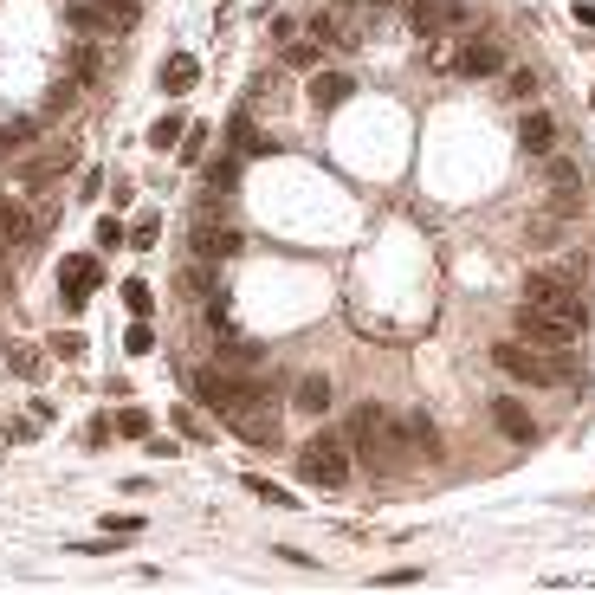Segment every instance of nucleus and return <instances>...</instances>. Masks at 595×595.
Here are the masks:
<instances>
[{"label": "nucleus", "mask_w": 595, "mask_h": 595, "mask_svg": "<svg viewBox=\"0 0 595 595\" xmlns=\"http://www.w3.org/2000/svg\"><path fill=\"white\" fill-rule=\"evenodd\" d=\"M343 447L356 453V460L369 466V473H401L408 460H421V453L408 447V434H401V414L395 408H356L350 427H343Z\"/></svg>", "instance_id": "1"}, {"label": "nucleus", "mask_w": 595, "mask_h": 595, "mask_svg": "<svg viewBox=\"0 0 595 595\" xmlns=\"http://www.w3.org/2000/svg\"><path fill=\"white\" fill-rule=\"evenodd\" d=\"M544 324L570 330V337H583L589 330V298H583V266H557V272H531V285H524V298Z\"/></svg>", "instance_id": "2"}, {"label": "nucleus", "mask_w": 595, "mask_h": 595, "mask_svg": "<svg viewBox=\"0 0 595 595\" xmlns=\"http://www.w3.org/2000/svg\"><path fill=\"white\" fill-rule=\"evenodd\" d=\"M492 363L505 369L511 382H531V389H570V382L583 376L570 350H550V343H524V337L498 343V350H492Z\"/></svg>", "instance_id": "3"}, {"label": "nucleus", "mask_w": 595, "mask_h": 595, "mask_svg": "<svg viewBox=\"0 0 595 595\" xmlns=\"http://www.w3.org/2000/svg\"><path fill=\"white\" fill-rule=\"evenodd\" d=\"M259 395H272L266 382H253V376H233V369H195V401L207 414H240L246 401H259Z\"/></svg>", "instance_id": "4"}, {"label": "nucleus", "mask_w": 595, "mask_h": 595, "mask_svg": "<svg viewBox=\"0 0 595 595\" xmlns=\"http://www.w3.org/2000/svg\"><path fill=\"white\" fill-rule=\"evenodd\" d=\"M136 13H143V0H65V26L85 39L123 33V26H136Z\"/></svg>", "instance_id": "5"}, {"label": "nucleus", "mask_w": 595, "mask_h": 595, "mask_svg": "<svg viewBox=\"0 0 595 595\" xmlns=\"http://www.w3.org/2000/svg\"><path fill=\"white\" fill-rule=\"evenodd\" d=\"M298 473L311 479V486H343L350 479V447H343V434H317L298 447Z\"/></svg>", "instance_id": "6"}, {"label": "nucleus", "mask_w": 595, "mask_h": 595, "mask_svg": "<svg viewBox=\"0 0 595 595\" xmlns=\"http://www.w3.org/2000/svg\"><path fill=\"white\" fill-rule=\"evenodd\" d=\"M78 169V143H65V136H52L46 149H26L20 156V182L26 188H46V182H59V175H72Z\"/></svg>", "instance_id": "7"}, {"label": "nucleus", "mask_w": 595, "mask_h": 595, "mask_svg": "<svg viewBox=\"0 0 595 595\" xmlns=\"http://www.w3.org/2000/svg\"><path fill=\"white\" fill-rule=\"evenodd\" d=\"M188 246H195V259H214V266H220V259L240 253V227H227V220L214 214V201H207L201 214H195V233H188Z\"/></svg>", "instance_id": "8"}, {"label": "nucleus", "mask_w": 595, "mask_h": 595, "mask_svg": "<svg viewBox=\"0 0 595 595\" xmlns=\"http://www.w3.org/2000/svg\"><path fill=\"white\" fill-rule=\"evenodd\" d=\"M447 72H466V78L505 72V39H492V33H466V46L447 52Z\"/></svg>", "instance_id": "9"}, {"label": "nucleus", "mask_w": 595, "mask_h": 595, "mask_svg": "<svg viewBox=\"0 0 595 595\" xmlns=\"http://www.w3.org/2000/svg\"><path fill=\"white\" fill-rule=\"evenodd\" d=\"M227 427H233L240 440H253V447H279V401H272V395L246 401L240 414H227Z\"/></svg>", "instance_id": "10"}, {"label": "nucleus", "mask_w": 595, "mask_h": 595, "mask_svg": "<svg viewBox=\"0 0 595 595\" xmlns=\"http://www.w3.org/2000/svg\"><path fill=\"white\" fill-rule=\"evenodd\" d=\"M98 279H104V272H98V259H91V253H72V259H65V266H59L65 311H78V304H85L91 292H98Z\"/></svg>", "instance_id": "11"}, {"label": "nucleus", "mask_w": 595, "mask_h": 595, "mask_svg": "<svg viewBox=\"0 0 595 595\" xmlns=\"http://www.w3.org/2000/svg\"><path fill=\"white\" fill-rule=\"evenodd\" d=\"M408 20H414V33H427V39H434L440 26H466V7H460V0H414V7H408Z\"/></svg>", "instance_id": "12"}, {"label": "nucleus", "mask_w": 595, "mask_h": 595, "mask_svg": "<svg viewBox=\"0 0 595 595\" xmlns=\"http://www.w3.org/2000/svg\"><path fill=\"white\" fill-rule=\"evenodd\" d=\"M492 421H498V434H505V440H537V421H531V408H524L518 395H498L492 401Z\"/></svg>", "instance_id": "13"}, {"label": "nucleus", "mask_w": 595, "mask_h": 595, "mask_svg": "<svg viewBox=\"0 0 595 595\" xmlns=\"http://www.w3.org/2000/svg\"><path fill=\"white\" fill-rule=\"evenodd\" d=\"M175 292H182V298H195V304H207V298L220 292V266H214V259H188V266H182V279H175Z\"/></svg>", "instance_id": "14"}, {"label": "nucleus", "mask_w": 595, "mask_h": 595, "mask_svg": "<svg viewBox=\"0 0 595 595\" xmlns=\"http://www.w3.org/2000/svg\"><path fill=\"white\" fill-rule=\"evenodd\" d=\"M518 143L531 149V156H550V149H557V117H550V110H531V117L518 123Z\"/></svg>", "instance_id": "15"}, {"label": "nucleus", "mask_w": 595, "mask_h": 595, "mask_svg": "<svg viewBox=\"0 0 595 595\" xmlns=\"http://www.w3.org/2000/svg\"><path fill=\"white\" fill-rule=\"evenodd\" d=\"M156 78H162V91H169V98H182V91H188V85L201 78V59H195V52H169Z\"/></svg>", "instance_id": "16"}, {"label": "nucleus", "mask_w": 595, "mask_h": 595, "mask_svg": "<svg viewBox=\"0 0 595 595\" xmlns=\"http://www.w3.org/2000/svg\"><path fill=\"white\" fill-rule=\"evenodd\" d=\"M518 337H524V343H550V350H570V343H576V337H570V330H557V324H544V317H537V311H531V304H518Z\"/></svg>", "instance_id": "17"}, {"label": "nucleus", "mask_w": 595, "mask_h": 595, "mask_svg": "<svg viewBox=\"0 0 595 595\" xmlns=\"http://www.w3.org/2000/svg\"><path fill=\"white\" fill-rule=\"evenodd\" d=\"M20 240H33V214L0 188V246H20Z\"/></svg>", "instance_id": "18"}, {"label": "nucleus", "mask_w": 595, "mask_h": 595, "mask_svg": "<svg viewBox=\"0 0 595 595\" xmlns=\"http://www.w3.org/2000/svg\"><path fill=\"white\" fill-rule=\"evenodd\" d=\"M350 91H356L350 72H311V104H317V110H337Z\"/></svg>", "instance_id": "19"}, {"label": "nucleus", "mask_w": 595, "mask_h": 595, "mask_svg": "<svg viewBox=\"0 0 595 595\" xmlns=\"http://www.w3.org/2000/svg\"><path fill=\"white\" fill-rule=\"evenodd\" d=\"M33 143H39V123H33V117H20V123H0V162H20Z\"/></svg>", "instance_id": "20"}, {"label": "nucleus", "mask_w": 595, "mask_h": 595, "mask_svg": "<svg viewBox=\"0 0 595 595\" xmlns=\"http://www.w3.org/2000/svg\"><path fill=\"white\" fill-rule=\"evenodd\" d=\"M401 434H408V447H414V453H427V460H434V447H440V427L427 421L421 408H408V414H401Z\"/></svg>", "instance_id": "21"}, {"label": "nucleus", "mask_w": 595, "mask_h": 595, "mask_svg": "<svg viewBox=\"0 0 595 595\" xmlns=\"http://www.w3.org/2000/svg\"><path fill=\"white\" fill-rule=\"evenodd\" d=\"M233 188H240V156H214L207 162V195H233Z\"/></svg>", "instance_id": "22"}, {"label": "nucleus", "mask_w": 595, "mask_h": 595, "mask_svg": "<svg viewBox=\"0 0 595 595\" xmlns=\"http://www.w3.org/2000/svg\"><path fill=\"white\" fill-rule=\"evenodd\" d=\"M576 162H550V188H557V214H576Z\"/></svg>", "instance_id": "23"}, {"label": "nucleus", "mask_w": 595, "mask_h": 595, "mask_svg": "<svg viewBox=\"0 0 595 595\" xmlns=\"http://www.w3.org/2000/svg\"><path fill=\"white\" fill-rule=\"evenodd\" d=\"M227 136H233V156H259V149H266V136L253 130V117H246V110H233Z\"/></svg>", "instance_id": "24"}, {"label": "nucleus", "mask_w": 595, "mask_h": 595, "mask_svg": "<svg viewBox=\"0 0 595 595\" xmlns=\"http://www.w3.org/2000/svg\"><path fill=\"white\" fill-rule=\"evenodd\" d=\"M72 78H78V85H98V78H104V52L91 46V39L72 46Z\"/></svg>", "instance_id": "25"}, {"label": "nucleus", "mask_w": 595, "mask_h": 595, "mask_svg": "<svg viewBox=\"0 0 595 595\" xmlns=\"http://www.w3.org/2000/svg\"><path fill=\"white\" fill-rule=\"evenodd\" d=\"M292 401H298L304 414H324V408H330V376H304Z\"/></svg>", "instance_id": "26"}, {"label": "nucleus", "mask_w": 595, "mask_h": 595, "mask_svg": "<svg viewBox=\"0 0 595 595\" xmlns=\"http://www.w3.org/2000/svg\"><path fill=\"white\" fill-rule=\"evenodd\" d=\"M563 227H570V214H537L524 233H531V246H563Z\"/></svg>", "instance_id": "27"}, {"label": "nucleus", "mask_w": 595, "mask_h": 595, "mask_svg": "<svg viewBox=\"0 0 595 595\" xmlns=\"http://www.w3.org/2000/svg\"><path fill=\"white\" fill-rule=\"evenodd\" d=\"M182 130H188V117H175V110H169V117L149 130V149H175V143H182Z\"/></svg>", "instance_id": "28"}, {"label": "nucleus", "mask_w": 595, "mask_h": 595, "mask_svg": "<svg viewBox=\"0 0 595 595\" xmlns=\"http://www.w3.org/2000/svg\"><path fill=\"white\" fill-rule=\"evenodd\" d=\"M285 65H317V39L311 33H285Z\"/></svg>", "instance_id": "29"}, {"label": "nucleus", "mask_w": 595, "mask_h": 595, "mask_svg": "<svg viewBox=\"0 0 595 595\" xmlns=\"http://www.w3.org/2000/svg\"><path fill=\"white\" fill-rule=\"evenodd\" d=\"M246 492H253V498H266V505H298V498L285 492V486H272V479H259V473H246Z\"/></svg>", "instance_id": "30"}, {"label": "nucleus", "mask_w": 595, "mask_h": 595, "mask_svg": "<svg viewBox=\"0 0 595 595\" xmlns=\"http://www.w3.org/2000/svg\"><path fill=\"white\" fill-rule=\"evenodd\" d=\"M85 330H59V337H52V356H65V363H78V356H85Z\"/></svg>", "instance_id": "31"}, {"label": "nucleus", "mask_w": 595, "mask_h": 595, "mask_svg": "<svg viewBox=\"0 0 595 595\" xmlns=\"http://www.w3.org/2000/svg\"><path fill=\"white\" fill-rule=\"evenodd\" d=\"M156 233H162V220H156V214H143V220L130 227V240H123V246H136V253H149V246H156Z\"/></svg>", "instance_id": "32"}, {"label": "nucleus", "mask_w": 595, "mask_h": 595, "mask_svg": "<svg viewBox=\"0 0 595 595\" xmlns=\"http://www.w3.org/2000/svg\"><path fill=\"white\" fill-rule=\"evenodd\" d=\"M123 304H130L136 317H149V311H156V292H149L143 279H130V285H123Z\"/></svg>", "instance_id": "33"}, {"label": "nucleus", "mask_w": 595, "mask_h": 595, "mask_svg": "<svg viewBox=\"0 0 595 595\" xmlns=\"http://www.w3.org/2000/svg\"><path fill=\"white\" fill-rule=\"evenodd\" d=\"M72 104H78V78L65 72V85H59V91H52V98H46V117H65V110H72Z\"/></svg>", "instance_id": "34"}, {"label": "nucleus", "mask_w": 595, "mask_h": 595, "mask_svg": "<svg viewBox=\"0 0 595 595\" xmlns=\"http://www.w3.org/2000/svg\"><path fill=\"white\" fill-rule=\"evenodd\" d=\"M123 350H130V356H149V350H156V330H149L143 317H136V324H130V337H123Z\"/></svg>", "instance_id": "35"}, {"label": "nucleus", "mask_w": 595, "mask_h": 595, "mask_svg": "<svg viewBox=\"0 0 595 595\" xmlns=\"http://www.w3.org/2000/svg\"><path fill=\"white\" fill-rule=\"evenodd\" d=\"M117 434H130V440H149V414H143V408H123V414H117Z\"/></svg>", "instance_id": "36"}, {"label": "nucleus", "mask_w": 595, "mask_h": 595, "mask_svg": "<svg viewBox=\"0 0 595 595\" xmlns=\"http://www.w3.org/2000/svg\"><path fill=\"white\" fill-rule=\"evenodd\" d=\"M220 350H227V363H240V369H253V363H259V350H253V343H246V337L220 343Z\"/></svg>", "instance_id": "37"}, {"label": "nucleus", "mask_w": 595, "mask_h": 595, "mask_svg": "<svg viewBox=\"0 0 595 595\" xmlns=\"http://www.w3.org/2000/svg\"><path fill=\"white\" fill-rule=\"evenodd\" d=\"M201 136H207V130H195V123H188V130H182V143H175V149H182L188 162H201V156H207V143H201Z\"/></svg>", "instance_id": "38"}, {"label": "nucleus", "mask_w": 595, "mask_h": 595, "mask_svg": "<svg viewBox=\"0 0 595 595\" xmlns=\"http://www.w3.org/2000/svg\"><path fill=\"white\" fill-rule=\"evenodd\" d=\"M505 91H511V98H531V91H537V72H524V65H518V72H511V85H505Z\"/></svg>", "instance_id": "39"}, {"label": "nucleus", "mask_w": 595, "mask_h": 595, "mask_svg": "<svg viewBox=\"0 0 595 595\" xmlns=\"http://www.w3.org/2000/svg\"><path fill=\"white\" fill-rule=\"evenodd\" d=\"M123 240H130V233H123L117 220H98V246H123Z\"/></svg>", "instance_id": "40"}, {"label": "nucleus", "mask_w": 595, "mask_h": 595, "mask_svg": "<svg viewBox=\"0 0 595 595\" xmlns=\"http://www.w3.org/2000/svg\"><path fill=\"white\" fill-rule=\"evenodd\" d=\"M72 550H78V557H110L117 544H110V537H91V544H72Z\"/></svg>", "instance_id": "41"}, {"label": "nucleus", "mask_w": 595, "mask_h": 595, "mask_svg": "<svg viewBox=\"0 0 595 595\" xmlns=\"http://www.w3.org/2000/svg\"><path fill=\"white\" fill-rule=\"evenodd\" d=\"M576 20H583V26H595V0H583V7H576Z\"/></svg>", "instance_id": "42"}, {"label": "nucleus", "mask_w": 595, "mask_h": 595, "mask_svg": "<svg viewBox=\"0 0 595 595\" xmlns=\"http://www.w3.org/2000/svg\"><path fill=\"white\" fill-rule=\"evenodd\" d=\"M0 253H7V246H0ZM0 298H7V272H0Z\"/></svg>", "instance_id": "43"}, {"label": "nucleus", "mask_w": 595, "mask_h": 595, "mask_svg": "<svg viewBox=\"0 0 595 595\" xmlns=\"http://www.w3.org/2000/svg\"><path fill=\"white\" fill-rule=\"evenodd\" d=\"M589 104H595V91H589Z\"/></svg>", "instance_id": "44"}]
</instances>
